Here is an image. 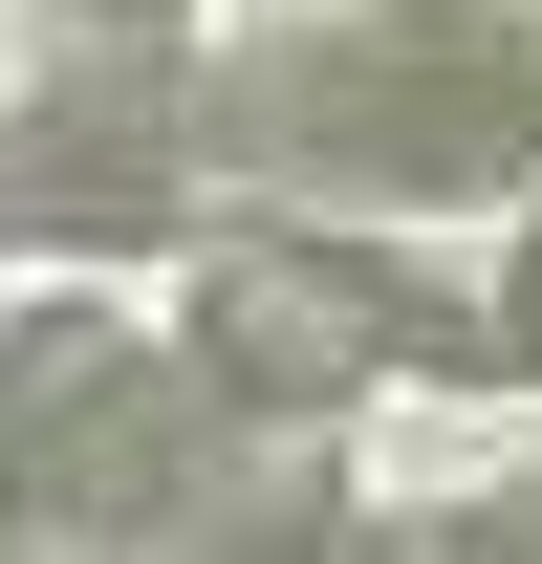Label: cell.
I'll return each mask as SVG.
<instances>
[{"mask_svg": "<svg viewBox=\"0 0 542 564\" xmlns=\"http://www.w3.org/2000/svg\"><path fill=\"white\" fill-rule=\"evenodd\" d=\"M87 22H174V0H87Z\"/></svg>", "mask_w": 542, "mask_h": 564, "instance_id": "7", "label": "cell"}, {"mask_svg": "<svg viewBox=\"0 0 542 564\" xmlns=\"http://www.w3.org/2000/svg\"><path fill=\"white\" fill-rule=\"evenodd\" d=\"M456 564H542V478H499V499H456Z\"/></svg>", "mask_w": 542, "mask_h": 564, "instance_id": "5", "label": "cell"}, {"mask_svg": "<svg viewBox=\"0 0 542 564\" xmlns=\"http://www.w3.org/2000/svg\"><path fill=\"white\" fill-rule=\"evenodd\" d=\"M196 369L239 391V413L326 434L369 369H499V326L434 304L412 261H369V239H217L196 261Z\"/></svg>", "mask_w": 542, "mask_h": 564, "instance_id": "3", "label": "cell"}, {"mask_svg": "<svg viewBox=\"0 0 542 564\" xmlns=\"http://www.w3.org/2000/svg\"><path fill=\"white\" fill-rule=\"evenodd\" d=\"M239 152L326 196H499L542 174V0H326L239 44Z\"/></svg>", "mask_w": 542, "mask_h": 564, "instance_id": "2", "label": "cell"}, {"mask_svg": "<svg viewBox=\"0 0 542 564\" xmlns=\"http://www.w3.org/2000/svg\"><path fill=\"white\" fill-rule=\"evenodd\" d=\"M499 369H542V239H521V282H499Z\"/></svg>", "mask_w": 542, "mask_h": 564, "instance_id": "6", "label": "cell"}, {"mask_svg": "<svg viewBox=\"0 0 542 564\" xmlns=\"http://www.w3.org/2000/svg\"><path fill=\"white\" fill-rule=\"evenodd\" d=\"M347 499L282 413H239L217 369L152 326H0V543H326Z\"/></svg>", "mask_w": 542, "mask_h": 564, "instance_id": "1", "label": "cell"}, {"mask_svg": "<svg viewBox=\"0 0 542 564\" xmlns=\"http://www.w3.org/2000/svg\"><path fill=\"white\" fill-rule=\"evenodd\" d=\"M217 174H239V66H174L152 22L87 87L0 109V239H174Z\"/></svg>", "mask_w": 542, "mask_h": 564, "instance_id": "4", "label": "cell"}]
</instances>
